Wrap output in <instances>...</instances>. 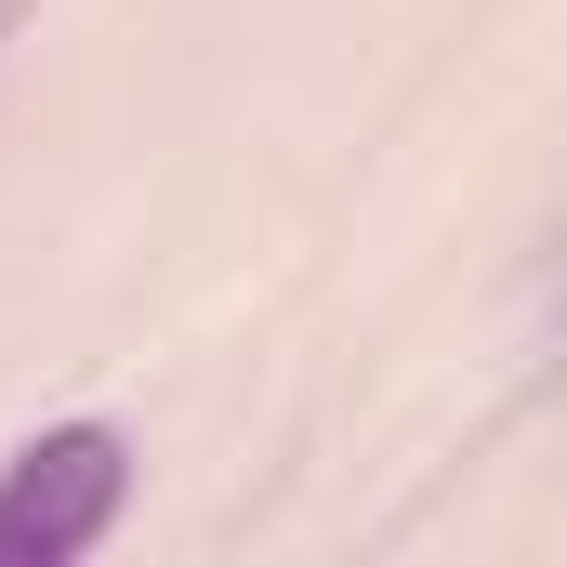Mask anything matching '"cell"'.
<instances>
[{
  "mask_svg": "<svg viewBox=\"0 0 567 567\" xmlns=\"http://www.w3.org/2000/svg\"><path fill=\"white\" fill-rule=\"evenodd\" d=\"M133 502V435L120 423H53L0 462V567H66L93 555Z\"/></svg>",
  "mask_w": 567,
  "mask_h": 567,
  "instance_id": "1",
  "label": "cell"
}]
</instances>
